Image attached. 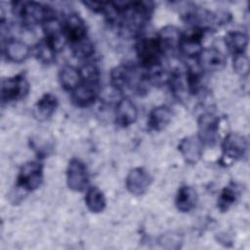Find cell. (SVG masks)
I'll use <instances>...</instances> for the list:
<instances>
[{
    "instance_id": "603a6c76",
    "label": "cell",
    "mask_w": 250,
    "mask_h": 250,
    "mask_svg": "<svg viewBox=\"0 0 250 250\" xmlns=\"http://www.w3.org/2000/svg\"><path fill=\"white\" fill-rule=\"evenodd\" d=\"M225 45L232 56L246 54L248 46V36L246 33L238 30L229 31L225 35Z\"/></svg>"
},
{
    "instance_id": "7c38bea8",
    "label": "cell",
    "mask_w": 250,
    "mask_h": 250,
    "mask_svg": "<svg viewBox=\"0 0 250 250\" xmlns=\"http://www.w3.org/2000/svg\"><path fill=\"white\" fill-rule=\"evenodd\" d=\"M152 183L150 173L144 167H136L129 171L125 179L127 190L136 196L144 195Z\"/></svg>"
},
{
    "instance_id": "e0dca14e",
    "label": "cell",
    "mask_w": 250,
    "mask_h": 250,
    "mask_svg": "<svg viewBox=\"0 0 250 250\" xmlns=\"http://www.w3.org/2000/svg\"><path fill=\"white\" fill-rule=\"evenodd\" d=\"M58 98L52 93H45L35 103L32 109V114L36 120L46 121L50 117H52V115L58 108Z\"/></svg>"
},
{
    "instance_id": "44dd1931",
    "label": "cell",
    "mask_w": 250,
    "mask_h": 250,
    "mask_svg": "<svg viewBox=\"0 0 250 250\" xmlns=\"http://www.w3.org/2000/svg\"><path fill=\"white\" fill-rule=\"evenodd\" d=\"M183 32L174 26V25H166L162 27L157 33V38L165 52V54L169 51H174L178 49Z\"/></svg>"
},
{
    "instance_id": "9c48e42d",
    "label": "cell",
    "mask_w": 250,
    "mask_h": 250,
    "mask_svg": "<svg viewBox=\"0 0 250 250\" xmlns=\"http://www.w3.org/2000/svg\"><path fill=\"white\" fill-rule=\"evenodd\" d=\"M66 184L69 189L81 192L88 188L89 173L86 164L78 159L72 158L66 168Z\"/></svg>"
},
{
    "instance_id": "9a60e30c",
    "label": "cell",
    "mask_w": 250,
    "mask_h": 250,
    "mask_svg": "<svg viewBox=\"0 0 250 250\" xmlns=\"http://www.w3.org/2000/svg\"><path fill=\"white\" fill-rule=\"evenodd\" d=\"M32 50L31 48L19 39L9 38L2 42V53L7 61L12 62H22L28 59Z\"/></svg>"
},
{
    "instance_id": "7402d4cb",
    "label": "cell",
    "mask_w": 250,
    "mask_h": 250,
    "mask_svg": "<svg viewBox=\"0 0 250 250\" xmlns=\"http://www.w3.org/2000/svg\"><path fill=\"white\" fill-rule=\"evenodd\" d=\"M59 81L63 90L71 93L82 81L80 69L70 64L63 65L59 72Z\"/></svg>"
},
{
    "instance_id": "2e32d148",
    "label": "cell",
    "mask_w": 250,
    "mask_h": 250,
    "mask_svg": "<svg viewBox=\"0 0 250 250\" xmlns=\"http://www.w3.org/2000/svg\"><path fill=\"white\" fill-rule=\"evenodd\" d=\"M115 123L122 127H128L136 122L138 118V108L135 103L128 97L121 98L115 107Z\"/></svg>"
},
{
    "instance_id": "277c9868",
    "label": "cell",
    "mask_w": 250,
    "mask_h": 250,
    "mask_svg": "<svg viewBox=\"0 0 250 250\" xmlns=\"http://www.w3.org/2000/svg\"><path fill=\"white\" fill-rule=\"evenodd\" d=\"M135 51L138 62L144 70L162 64L165 52L157 36L139 38L135 45Z\"/></svg>"
},
{
    "instance_id": "6da1fadb",
    "label": "cell",
    "mask_w": 250,
    "mask_h": 250,
    "mask_svg": "<svg viewBox=\"0 0 250 250\" xmlns=\"http://www.w3.org/2000/svg\"><path fill=\"white\" fill-rule=\"evenodd\" d=\"M110 87L118 94L133 91L138 95L146 94L148 90L145 72L140 71L135 65L129 63L119 64L113 67L109 74Z\"/></svg>"
},
{
    "instance_id": "484cf974",
    "label": "cell",
    "mask_w": 250,
    "mask_h": 250,
    "mask_svg": "<svg viewBox=\"0 0 250 250\" xmlns=\"http://www.w3.org/2000/svg\"><path fill=\"white\" fill-rule=\"evenodd\" d=\"M232 67L236 74L241 76L242 78H245L249 74L250 64L249 60L246 54H240L235 55L232 58Z\"/></svg>"
},
{
    "instance_id": "8fae6325",
    "label": "cell",
    "mask_w": 250,
    "mask_h": 250,
    "mask_svg": "<svg viewBox=\"0 0 250 250\" xmlns=\"http://www.w3.org/2000/svg\"><path fill=\"white\" fill-rule=\"evenodd\" d=\"M206 31L190 27L189 30L182 34V38L178 47L179 52L188 59H196L203 50L202 41Z\"/></svg>"
},
{
    "instance_id": "3957f363",
    "label": "cell",
    "mask_w": 250,
    "mask_h": 250,
    "mask_svg": "<svg viewBox=\"0 0 250 250\" xmlns=\"http://www.w3.org/2000/svg\"><path fill=\"white\" fill-rule=\"evenodd\" d=\"M12 12L26 26L42 25L46 21L57 18L56 11L52 7L36 1L12 2Z\"/></svg>"
},
{
    "instance_id": "d6986e66",
    "label": "cell",
    "mask_w": 250,
    "mask_h": 250,
    "mask_svg": "<svg viewBox=\"0 0 250 250\" xmlns=\"http://www.w3.org/2000/svg\"><path fill=\"white\" fill-rule=\"evenodd\" d=\"M197 198V192L192 187L188 185L181 186L175 198L176 208L182 213H188L195 208Z\"/></svg>"
},
{
    "instance_id": "5bb4252c",
    "label": "cell",
    "mask_w": 250,
    "mask_h": 250,
    "mask_svg": "<svg viewBox=\"0 0 250 250\" xmlns=\"http://www.w3.org/2000/svg\"><path fill=\"white\" fill-rule=\"evenodd\" d=\"M204 145L197 135L188 136L182 139L178 145V150L188 164H195L203 154Z\"/></svg>"
},
{
    "instance_id": "7a4b0ae2",
    "label": "cell",
    "mask_w": 250,
    "mask_h": 250,
    "mask_svg": "<svg viewBox=\"0 0 250 250\" xmlns=\"http://www.w3.org/2000/svg\"><path fill=\"white\" fill-rule=\"evenodd\" d=\"M80 72L82 81L70 93V98L76 106L88 107L97 101L100 95V73L98 68L92 63L83 65L80 68Z\"/></svg>"
},
{
    "instance_id": "cb8c5ba5",
    "label": "cell",
    "mask_w": 250,
    "mask_h": 250,
    "mask_svg": "<svg viewBox=\"0 0 250 250\" xmlns=\"http://www.w3.org/2000/svg\"><path fill=\"white\" fill-rule=\"evenodd\" d=\"M84 199L88 210L92 213H101L106 206V200L104 192L96 186L87 188Z\"/></svg>"
},
{
    "instance_id": "4316f807",
    "label": "cell",
    "mask_w": 250,
    "mask_h": 250,
    "mask_svg": "<svg viewBox=\"0 0 250 250\" xmlns=\"http://www.w3.org/2000/svg\"><path fill=\"white\" fill-rule=\"evenodd\" d=\"M30 146L36 151V153L38 154V157L47 156L49 154L48 152L49 149H52V145L46 140H41V138L31 139Z\"/></svg>"
},
{
    "instance_id": "4fadbf2b",
    "label": "cell",
    "mask_w": 250,
    "mask_h": 250,
    "mask_svg": "<svg viewBox=\"0 0 250 250\" xmlns=\"http://www.w3.org/2000/svg\"><path fill=\"white\" fill-rule=\"evenodd\" d=\"M197 65L202 71L216 72L225 67L226 57L216 47L203 49L196 58Z\"/></svg>"
},
{
    "instance_id": "d4e9b609",
    "label": "cell",
    "mask_w": 250,
    "mask_h": 250,
    "mask_svg": "<svg viewBox=\"0 0 250 250\" xmlns=\"http://www.w3.org/2000/svg\"><path fill=\"white\" fill-rule=\"evenodd\" d=\"M32 53L36 60L44 64L53 63L56 61V56L58 54L54 47L45 38L40 40L34 46Z\"/></svg>"
},
{
    "instance_id": "5b68a950",
    "label": "cell",
    "mask_w": 250,
    "mask_h": 250,
    "mask_svg": "<svg viewBox=\"0 0 250 250\" xmlns=\"http://www.w3.org/2000/svg\"><path fill=\"white\" fill-rule=\"evenodd\" d=\"M62 24L63 35L70 51L90 40L88 37L87 25L84 20L78 14L71 13L67 15Z\"/></svg>"
},
{
    "instance_id": "ba28073f",
    "label": "cell",
    "mask_w": 250,
    "mask_h": 250,
    "mask_svg": "<svg viewBox=\"0 0 250 250\" xmlns=\"http://www.w3.org/2000/svg\"><path fill=\"white\" fill-rule=\"evenodd\" d=\"M29 90V82L23 73L6 77L1 83V101L3 104L19 102L28 95Z\"/></svg>"
},
{
    "instance_id": "52a82bcc",
    "label": "cell",
    "mask_w": 250,
    "mask_h": 250,
    "mask_svg": "<svg viewBox=\"0 0 250 250\" xmlns=\"http://www.w3.org/2000/svg\"><path fill=\"white\" fill-rule=\"evenodd\" d=\"M248 150L247 139L238 133H229L222 142V164L243 159Z\"/></svg>"
},
{
    "instance_id": "ac0fdd59",
    "label": "cell",
    "mask_w": 250,
    "mask_h": 250,
    "mask_svg": "<svg viewBox=\"0 0 250 250\" xmlns=\"http://www.w3.org/2000/svg\"><path fill=\"white\" fill-rule=\"evenodd\" d=\"M172 116V109L168 105L155 106L147 115V127L152 131H162L171 122Z\"/></svg>"
},
{
    "instance_id": "8992f818",
    "label": "cell",
    "mask_w": 250,
    "mask_h": 250,
    "mask_svg": "<svg viewBox=\"0 0 250 250\" xmlns=\"http://www.w3.org/2000/svg\"><path fill=\"white\" fill-rule=\"evenodd\" d=\"M44 167L39 160L25 162L17 176L16 187L24 191H33L40 188L44 178Z\"/></svg>"
},
{
    "instance_id": "ffe728a7",
    "label": "cell",
    "mask_w": 250,
    "mask_h": 250,
    "mask_svg": "<svg viewBox=\"0 0 250 250\" xmlns=\"http://www.w3.org/2000/svg\"><path fill=\"white\" fill-rule=\"evenodd\" d=\"M241 187L237 183H229L220 192L217 199V207L221 212L229 211L239 199Z\"/></svg>"
},
{
    "instance_id": "30bf717a",
    "label": "cell",
    "mask_w": 250,
    "mask_h": 250,
    "mask_svg": "<svg viewBox=\"0 0 250 250\" xmlns=\"http://www.w3.org/2000/svg\"><path fill=\"white\" fill-rule=\"evenodd\" d=\"M220 117L213 112H204L197 119L198 138L204 146H213L218 139Z\"/></svg>"
}]
</instances>
